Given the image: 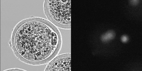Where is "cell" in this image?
Segmentation results:
<instances>
[{
	"label": "cell",
	"mask_w": 142,
	"mask_h": 71,
	"mask_svg": "<svg viewBox=\"0 0 142 71\" xmlns=\"http://www.w3.org/2000/svg\"><path fill=\"white\" fill-rule=\"evenodd\" d=\"M17 30L12 43L15 49L14 50H16L14 53L20 56L19 59L23 58L26 62L27 60L38 62L44 61L51 53L55 47L54 32L45 24L39 21H29Z\"/></svg>",
	"instance_id": "cell-1"
},
{
	"label": "cell",
	"mask_w": 142,
	"mask_h": 71,
	"mask_svg": "<svg viewBox=\"0 0 142 71\" xmlns=\"http://www.w3.org/2000/svg\"><path fill=\"white\" fill-rule=\"evenodd\" d=\"M47 7L52 17L65 25L71 24V0H49Z\"/></svg>",
	"instance_id": "cell-2"
},
{
	"label": "cell",
	"mask_w": 142,
	"mask_h": 71,
	"mask_svg": "<svg viewBox=\"0 0 142 71\" xmlns=\"http://www.w3.org/2000/svg\"><path fill=\"white\" fill-rule=\"evenodd\" d=\"M52 62L49 71H71V56L59 58Z\"/></svg>",
	"instance_id": "cell-3"
},
{
	"label": "cell",
	"mask_w": 142,
	"mask_h": 71,
	"mask_svg": "<svg viewBox=\"0 0 142 71\" xmlns=\"http://www.w3.org/2000/svg\"><path fill=\"white\" fill-rule=\"evenodd\" d=\"M115 36V34L114 31L109 30L101 36V39L102 42H106L113 39Z\"/></svg>",
	"instance_id": "cell-4"
},
{
	"label": "cell",
	"mask_w": 142,
	"mask_h": 71,
	"mask_svg": "<svg viewBox=\"0 0 142 71\" xmlns=\"http://www.w3.org/2000/svg\"><path fill=\"white\" fill-rule=\"evenodd\" d=\"M128 36L126 35L122 36L121 38L122 41L124 42H127L128 41Z\"/></svg>",
	"instance_id": "cell-5"
},
{
	"label": "cell",
	"mask_w": 142,
	"mask_h": 71,
	"mask_svg": "<svg viewBox=\"0 0 142 71\" xmlns=\"http://www.w3.org/2000/svg\"><path fill=\"white\" fill-rule=\"evenodd\" d=\"M138 1L137 0H132L130 1V2L132 4L136 5L138 3Z\"/></svg>",
	"instance_id": "cell-6"
}]
</instances>
